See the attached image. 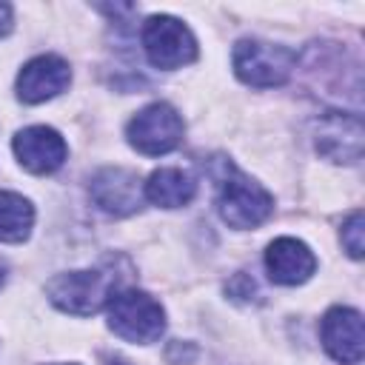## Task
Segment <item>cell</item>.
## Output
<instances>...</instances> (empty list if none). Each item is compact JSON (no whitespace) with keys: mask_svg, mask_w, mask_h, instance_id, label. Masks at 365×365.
I'll return each instance as SVG.
<instances>
[{"mask_svg":"<svg viewBox=\"0 0 365 365\" xmlns=\"http://www.w3.org/2000/svg\"><path fill=\"white\" fill-rule=\"evenodd\" d=\"M217 211L231 228H257L274 211V197L231 163L217 174Z\"/></svg>","mask_w":365,"mask_h":365,"instance_id":"6da1fadb","label":"cell"},{"mask_svg":"<svg viewBox=\"0 0 365 365\" xmlns=\"http://www.w3.org/2000/svg\"><path fill=\"white\" fill-rule=\"evenodd\" d=\"M106 311H108V328L125 342L148 345L157 342L165 331V311L145 291L137 288L114 291L106 302Z\"/></svg>","mask_w":365,"mask_h":365,"instance_id":"7a4b0ae2","label":"cell"},{"mask_svg":"<svg viewBox=\"0 0 365 365\" xmlns=\"http://www.w3.org/2000/svg\"><path fill=\"white\" fill-rule=\"evenodd\" d=\"M234 71L245 86L254 88H274L282 86L297 63V54L285 46L265 43V40H240L234 46Z\"/></svg>","mask_w":365,"mask_h":365,"instance_id":"3957f363","label":"cell"},{"mask_svg":"<svg viewBox=\"0 0 365 365\" xmlns=\"http://www.w3.org/2000/svg\"><path fill=\"white\" fill-rule=\"evenodd\" d=\"M143 51L154 68H182L197 60V40L191 29L171 17V14H154L143 26Z\"/></svg>","mask_w":365,"mask_h":365,"instance_id":"277c9868","label":"cell"},{"mask_svg":"<svg viewBox=\"0 0 365 365\" xmlns=\"http://www.w3.org/2000/svg\"><path fill=\"white\" fill-rule=\"evenodd\" d=\"M114 277L106 271H68V274H57L48 279L46 294L48 299L74 317H88L97 314L100 308H106L111 291Z\"/></svg>","mask_w":365,"mask_h":365,"instance_id":"5b68a950","label":"cell"},{"mask_svg":"<svg viewBox=\"0 0 365 365\" xmlns=\"http://www.w3.org/2000/svg\"><path fill=\"white\" fill-rule=\"evenodd\" d=\"M182 131H185L182 117L168 103H151V106H145L125 125L128 143L140 154H145V157H160V154L174 151L182 143Z\"/></svg>","mask_w":365,"mask_h":365,"instance_id":"8992f818","label":"cell"},{"mask_svg":"<svg viewBox=\"0 0 365 365\" xmlns=\"http://www.w3.org/2000/svg\"><path fill=\"white\" fill-rule=\"evenodd\" d=\"M317 151L331 163H359L362 157V120L356 111H325L317 123Z\"/></svg>","mask_w":365,"mask_h":365,"instance_id":"52a82bcc","label":"cell"},{"mask_svg":"<svg viewBox=\"0 0 365 365\" xmlns=\"http://www.w3.org/2000/svg\"><path fill=\"white\" fill-rule=\"evenodd\" d=\"M91 200L106 211V214H114V217H128L134 214L145 194H143V182L137 177V171L131 168H103L91 177Z\"/></svg>","mask_w":365,"mask_h":365,"instance_id":"ba28073f","label":"cell"},{"mask_svg":"<svg viewBox=\"0 0 365 365\" xmlns=\"http://www.w3.org/2000/svg\"><path fill=\"white\" fill-rule=\"evenodd\" d=\"M322 348L342 365H359L362 348H365V334H362V314L345 305L331 308L322 317L319 325Z\"/></svg>","mask_w":365,"mask_h":365,"instance_id":"9c48e42d","label":"cell"},{"mask_svg":"<svg viewBox=\"0 0 365 365\" xmlns=\"http://www.w3.org/2000/svg\"><path fill=\"white\" fill-rule=\"evenodd\" d=\"M71 83V68L63 57L57 54H40L34 60H29L20 74H17V97L29 106L34 103H46L51 97H57L60 91H66Z\"/></svg>","mask_w":365,"mask_h":365,"instance_id":"30bf717a","label":"cell"},{"mask_svg":"<svg viewBox=\"0 0 365 365\" xmlns=\"http://www.w3.org/2000/svg\"><path fill=\"white\" fill-rule=\"evenodd\" d=\"M20 165L31 174H51L66 163L68 145L60 137V131L48 128V125H29L23 131H17L14 143H11Z\"/></svg>","mask_w":365,"mask_h":365,"instance_id":"8fae6325","label":"cell"},{"mask_svg":"<svg viewBox=\"0 0 365 365\" xmlns=\"http://www.w3.org/2000/svg\"><path fill=\"white\" fill-rule=\"evenodd\" d=\"M265 268L277 285H299L317 271V257L302 240L277 237L265 251Z\"/></svg>","mask_w":365,"mask_h":365,"instance_id":"7c38bea8","label":"cell"},{"mask_svg":"<svg viewBox=\"0 0 365 365\" xmlns=\"http://www.w3.org/2000/svg\"><path fill=\"white\" fill-rule=\"evenodd\" d=\"M143 194L148 202H154L160 208H180L194 200L197 180L182 168H157L143 182Z\"/></svg>","mask_w":365,"mask_h":365,"instance_id":"4fadbf2b","label":"cell"},{"mask_svg":"<svg viewBox=\"0 0 365 365\" xmlns=\"http://www.w3.org/2000/svg\"><path fill=\"white\" fill-rule=\"evenodd\" d=\"M34 208L14 191H0V242H23L31 234Z\"/></svg>","mask_w":365,"mask_h":365,"instance_id":"5bb4252c","label":"cell"},{"mask_svg":"<svg viewBox=\"0 0 365 365\" xmlns=\"http://www.w3.org/2000/svg\"><path fill=\"white\" fill-rule=\"evenodd\" d=\"M362 211H354L345 222H342V245H345V251L354 257V259H359L362 257Z\"/></svg>","mask_w":365,"mask_h":365,"instance_id":"9a60e30c","label":"cell"},{"mask_svg":"<svg viewBox=\"0 0 365 365\" xmlns=\"http://www.w3.org/2000/svg\"><path fill=\"white\" fill-rule=\"evenodd\" d=\"M11 31V6L9 3H0V37Z\"/></svg>","mask_w":365,"mask_h":365,"instance_id":"2e32d148","label":"cell"},{"mask_svg":"<svg viewBox=\"0 0 365 365\" xmlns=\"http://www.w3.org/2000/svg\"><path fill=\"white\" fill-rule=\"evenodd\" d=\"M3 279H6V265L0 262V285H3Z\"/></svg>","mask_w":365,"mask_h":365,"instance_id":"e0dca14e","label":"cell"},{"mask_svg":"<svg viewBox=\"0 0 365 365\" xmlns=\"http://www.w3.org/2000/svg\"><path fill=\"white\" fill-rule=\"evenodd\" d=\"M108 365H123V362H108Z\"/></svg>","mask_w":365,"mask_h":365,"instance_id":"ac0fdd59","label":"cell"}]
</instances>
